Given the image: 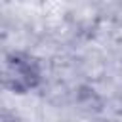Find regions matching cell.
<instances>
[{
	"label": "cell",
	"instance_id": "6da1fadb",
	"mask_svg": "<svg viewBox=\"0 0 122 122\" xmlns=\"http://www.w3.org/2000/svg\"><path fill=\"white\" fill-rule=\"evenodd\" d=\"M40 80V69L34 59L21 53H11L4 59L0 69V82L11 92L23 93L32 90Z\"/></svg>",
	"mask_w": 122,
	"mask_h": 122
}]
</instances>
